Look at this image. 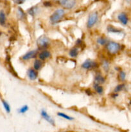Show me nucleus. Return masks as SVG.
<instances>
[{
  "label": "nucleus",
  "instance_id": "nucleus-16",
  "mask_svg": "<svg viewBox=\"0 0 131 132\" xmlns=\"http://www.w3.org/2000/svg\"><path fill=\"white\" fill-rule=\"evenodd\" d=\"M69 55L71 57H76L78 55V50L77 48H73L70 50L69 52Z\"/></svg>",
  "mask_w": 131,
  "mask_h": 132
},
{
  "label": "nucleus",
  "instance_id": "nucleus-11",
  "mask_svg": "<svg viewBox=\"0 0 131 132\" xmlns=\"http://www.w3.org/2000/svg\"><path fill=\"white\" fill-rule=\"evenodd\" d=\"M50 56H51V53L49 51H48V50H44L43 51L40 52L38 55L39 59L42 61L48 59L49 57H50Z\"/></svg>",
  "mask_w": 131,
  "mask_h": 132
},
{
  "label": "nucleus",
  "instance_id": "nucleus-18",
  "mask_svg": "<svg viewBox=\"0 0 131 132\" xmlns=\"http://www.w3.org/2000/svg\"><path fill=\"white\" fill-rule=\"evenodd\" d=\"M97 43L100 45H106L108 43V41L107 39L103 37H100L97 39Z\"/></svg>",
  "mask_w": 131,
  "mask_h": 132
},
{
  "label": "nucleus",
  "instance_id": "nucleus-6",
  "mask_svg": "<svg viewBox=\"0 0 131 132\" xmlns=\"http://www.w3.org/2000/svg\"><path fill=\"white\" fill-rule=\"evenodd\" d=\"M59 3L66 9H71L76 4L75 0H58Z\"/></svg>",
  "mask_w": 131,
  "mask_h": 132
},
{
  "label": "nucleus",
  "instance_id": "nucleus-27",
  "mask_svg": "<svg viewBox=\"0 0 131 132\" xmlns=\"http://www.w3.org/2000/svg\"><path fill=\"white\" fill-rule=\"evenodd\" d=\"M44 6H51V3L46 1V2L44 3Z\"/></svg>",
  "mask_w": 131,
  "mask_h": 132
},
{
  "label": "nucleus",
  "instance_id": "nucleus-24",
  "mask_svg": "<svg viewBox=\"0 0 131 132\" xmlns=\"http://www.w3.org/2000/svg\"><path fill=\"white\" fill-rule=\"evenodd\" d=\"M107 30L109 31V32H113V33H117V32H121V30H118V29H117V28H114V27H111V26H110V27H108Z\"/></svg>",
  "mask_w": 131,
  "mask_h": 132
},
{
  "label": "nucleus",
  "instance_id": "nucleus-21",
  "mask_svg": "<svg viewBox=\"0 0 131 132\" xmlns=\"http://www.w3.org/2000/svg\"><path fill=\"white\" fill-rule=\"evenodd\" d=\"M57 115L59 116V117H62V118L66 119L69 120V121H71V120H73V117H70V116H68V115L65 114V113H60V112H59V113H57Z\"/></svg>",
  "mask_w": 131,
  "mask_h": 132
},
{
  "label": "nucleus",
  "instance_id": "nucleus-5",
  "mask_svg": "<svg viewBox=\"0 0 131 132\" xmlns=\"http://www.w3.org/2000/svg\"><path fill=\"white\" fill-rule=\"evenodd\" d=\"M98 67V63L91 59H87L82 64V68L85 70L92 69Z\"/></svg>",
  "mask_w": 131,
  "mask_h": 132
},
{
  "label": "nucleus",
  "instance_id": "nucleus-3",
  "mask_svg": "<svg viewBox=\"0 0 131 132\" xmlns=\"http://www.w3.org/2000/svg\"><path fill=\"white\" fill-rule=\"evenodd\" d=\"M50 43V39L45 35L40 36L37 40V45L39 48L44 49L45 48L48 47L49 46Z\"/></svg>",
  "mask_w": 131,
  "mask_h": 132
},
{
  "label": "nucleus",
  "instance_id": "nucleus-7",
  "mask_svg": "<svg viewBox=\"0 0 131 132\" xmlns=\"http://www.w3.org/2000/svg\"><path fill=\"white\" fill-rule=\"evenodd\" d=\"M38 54V52L37 50H32V51H30L28 52H27L26 54H24L23 57H22V59L23 60H29V59H32V58L35 57L36 55H37Z\"/></svg>",
  "mask_w": 131,
  "mask_h": 132
},
{
  "label": "nucleus",
  "instance_id": "nucleus-29",
  "mask_svg": "<svg viewBox=\"0 0 131 132\" xmlns=\"http://www.w3.org/2000/svg\"><path fill=\"white\" fill-rule=\"evenodd\" d=\"M13 1H14V2L15 3L19 4V0H13Z\"/></svg>",
  "mask_w": 131,
  "mask_h": 132
},
{
  "label": "nucleus",
  "instance_id": "nucleus-28",
  "mask_svg": "<svg viewBox=\"0 0 131 132\" xmlns=\"http://www.w3.org/2000/svg\"><path fill=\"white\" fill-rule=\"evenodd\" d=\"M26 1V0H19V4L23 3H24V1Z\"/></svg>",
  "mask_w": 131,
  "mask_h": 132
},
{
  "label": "nucleus",
  "instance_id": "nucleus-23",
  "mask_svg": "<svg viewBox=\"0 0 131 132\" xmlns=\"http://www.w3.org/2000/svg\"><path fill=\"white\" fill-rule=\"evenodd\" d=\"M17 15H18V18L19 19H22L24 18V13L23 12V10H22L21 8H18V10H17Z\"/></svg>",
  "mask_w": 131,
  "mask_h": 132
},
{
  "label": "nucleus",
  "instance_id": "nucleus-13",
  "mask_svg": "<svg viewBox=\"0 0 131 132\" xmlns=\"http://www.w3.org/2000/svg\"><path fill=\"white\" fill-rule=\"evenodd\" d=\"M6 17L3 10H0V25L4 26L6 24Z\"/></svg>",
  "mask_w": 131,
  "mask_h": 132
},
{
  "label": "nucleus",
  "instance_id": "nucleus-1",
  "mask_svg": "<svg viewBox=\"0 0 131 132\" xmlns=\"http://www.w3.org/2000/svg\"><path fill=\"white\" fill-rule=\"evenodd\" d=\"M65 15V11L64 9H59L55 10L51 16L50 17V20L52 24H56L58 23Z\"/></svg>",
  "mask_w": 131,
  "mask_h": 132
},
{
  "label": "nucleus",
  "instance_id": "nucleus-2",
  "mask_svg": "<svg viewBox=\"0 0 131 132\" xmlns=\"http://www.w3.org/2000/svg\"><path fill=\"white\" fill-rule=\"evenodd\" d=\"M106 45L107 50L110 54H116L120 50V45L118 43L114 42V41L108 42V43Z\"/></svg>",
  "mask_w": 131,
  "mask_h": 132
},
{
  "label": "nucleus",
  "instance_id": "nucleus-8",
  "mask_svg": "<svg viewBox=\"0 0 131 132\" xmlns=\"http://www.w3.org/2000/svg\"><path fill=\"white\" fill-rule=\"evenodd\" d=\"M118 19L119 21V22L121 24H123V25H127L128 22V17H127V14L124 12H121L119 14V15H118Z\"/></svg>",
  "mask_w": 131,
  "mask_h": 132
},
{
  "label": "nucleus",
  "instance_id": "nucleus-9",
  "mask_svg": "<svg viewBox=\"0 0 131 132\" xmlns=\"http://www.w3.org/2000/svg\"><path fill=\"white\" fill-rule=\"evenodd\" d=\"M41 116H42V117H43V118L46 121H48L49 123H50L51 125H55V121H54V120L53 119V118L51 117V116H49L48 113L46 112V111L42 110L41 111Z\"/></svg>",
  "mask_w": 131,
  "mask_h": 132
},
{
  "label": "nucleus",
  "instance_id": "nucleus-14",
  "mask_svg": "<svg viewBox=\"0 0 131 132\" xmlns=\"http://www.w3.org/2000/svg\"><path fill=\"white\" fill-rule=\"evenodd\" d=\"M33 69H35V70H39L41 68L42 66V60L41 59H35V61L33 62Z\"/></svg>",
  "mask_w": 131,
  "mask_h": 132
},
{
  "label": "nucleus",
  "instance_id": "nucleus-19",
  "mask_svg": "<svg viewBox=\"0 0 131 132\" xmlns=\"http://www.w3.org/2000/svg\"><path fill=\"white\" fill-rule=\"evenodd\" d=\"M125 85L124 84H120V85H117V86L115 87V88H114V92L116 93L117 94V93L122 91V90H123V88H125Z\"/></svg>",
  "mask_w": 131,
  "mask_h": 132
},
{
  "label": "nucleus",
  "instance_id": "nucleus-17",
  "mask_svg": "<svg viewBox=\"0 0 131 132\" xmlns=\"http://www.w3.org/2000/svg\"><path fill=\"white\" fill-rule=\"evenodd\" d=\"M2 104H3V106L4 108H5V110H6V112H7V113H10V111H11V108H10V104H9L6 101L3 100V99H2Z\"/></svg>",
  "mask_w": 131,
  "mask_h": 132
},
{
  "label": "nucleus",
  "instance_id": "nucleus-4",
  "mask_svg": "<svg viewBox=\"0 0 131 132\" xmlns=\"http://www.w3.org/2000/svg\"><path fill=\"white\" fill-rule=\"evenodd\" d=\"M98 19V14L97 12H93L89 16L87 22V27L88 28H91L95 26Z\"/></svg>",
  "mask_w": 131,
  "mask_h": 132
},
{
  "label": "nucleus",
  "instance_id": "nucleus-12",
  "mask_svg": "<svg viewBox=\"0 0 131 132\" xmlns=\"http://www.w3.org/2000/svg\"><path fill=\"white\" fill-rule=\"evenodd\" d=\"M93 87L95 88V91L98 94H102L104 93V88L100 84L95 82L93 85Z\"/></svg>",
  "mask_w": 131,
  "mask_h": 132
},
{
  "label": "nucleus",
  "instance_id": "nucleus-10",
  "mask_svg": "<svg viewBox=\"0 0 131 132\" xmlns=\"http://www.w3.org/2000/svg\"><path fill=\"white\" fill-rule=\"evenodd\" d=\"M28 76L30 79L32 81H35L37 79V77H38V73H37V70H35V69L30 68L28 70Z\"/></svg>",
  "mask_w": 131,
  "mask_h": 132
},
{
  "label": "nucleus",
  "instance_id": "nucleus-25",
  "mask_svg": "<svg viewBox=\"0 0 131 132\" xmlns=\"http://www.w3.org/2000/svg\"><path fill=\"white\" fill-rule=\"evenodd\" d=\"M28 106L27 105H24L23 106H22L20 109L19 110V113H24L25 112H26L28 110Z\"/></svg>",
  "mask_w": 131,
  "mask_h": 132
},
{
  "label": "nucleus",
  "instance_id": "nucleus-22",
  "mask_svg": "<svg viewBox=\"0 0 131 132\" xmlns=\"http://www.w3.org/2000/svg\"><path fill=\"white\" fill-rule=\"evenodd\" d=\"M126 78V73H125V72L123 71H120L118 74V79H119V81H123Z\"/></svg>",
  "mask_w": 131,
  "mask_h": 132
},
{
  "label": "nucleus",
  "instance_id": "nucleus-15",
  "mask_svg": "<svg viewBox=\"0 0 131 132\" xmlns=\"http://www.w3.org/2000/svg\"><path fill=\"white\" fill-rule=\"evenodd\" d=\"M95 82L98 84H103L105 82V79L104 78V76L101 74H97L96 75L95 77Z\"/></svg>",
  "mask_w": 131,
  "mask_h": 132
},
{
  "label": "nucleus",
  "instance_id": "nucleus-20",
  "mask_svg": "<svg viewBox=\"0 0 131 132\" xmlns=\"http://www.w3.org/2000/svg\"><path fill=\"white\" fill-rule=\"evenodd\" d=\"M37 10H38V9H37V6H33V7L31 8L29 10H28V12L30 15H35L37 12Z\"/></svg>",
  "mask_w": 131,
  "mask_h": 132
},
{
  "label": "nucleus",
  "instance_id": "nucleus-26",
  "mask_svg": "<svg viewBox=\"0 0 131 132\" xmlns=\"http://www.w3.org/2000/svg\"><path fill=\"white\" fill-rule=\"evenodd\" d=\"M102 66H103V68H104V69L105 70V72H107L108 70H109V63H108L107 61H105L102 64Z\"/></svg>",
  "mask_w": 131,
  "mask_h": 132
}]
</instances>
